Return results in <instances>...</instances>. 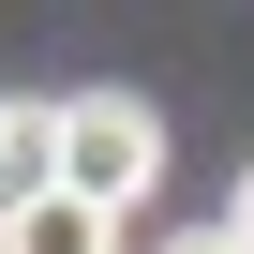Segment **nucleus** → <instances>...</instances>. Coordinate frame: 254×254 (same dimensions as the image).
<instances>
[{
    "mask_svg": "<svg viewBox=\"0 0 254 254\" xmlns=\"http://www.w3.org/2000/svg\"><path fill=\"white\" fill-rule=\"evenodd\" d=\"M150 180H165V120H150L135 90H75V105H60V194H90V209L135 224Z\"/></svg>",
    "mask_w": 254,
    "mask_h": 254,
    "instance_id": "f257e3e1",
    "label": "nucleus"
},
{
    "mask_svg": "<svg viewBox=\"0 0 254 254\" xmlns=\"http://www.w3.org/2000/svg\"><path fill=\"white\" fill-rule=\"evenodd\" d=\"M0 254H120V209H90V194H30V209H0Z\"/></svg>",
    "mask_w": 254,
    "mask_h": 254,
    "instance_id": "f03ea898",
    "label": "nucleus"
},
{
    "mask_svg": "<svg viewBox=\"0 0 254 254\" xmlns=\"http://www.w3.org/2000/svg\"><path fill=\"white\" fill-rule=\"evenodd\" d=\"M30 194H60V105L0 90V209H30Z\"/></svg>",
    "mask_w": 254,
    "mask_h": 254,
    "instance_id": "7ed1b4c3",
    "label": "nucleus"
},
{
    "mask_svg": "<svg viewBox=\"0 0 254 254\" xmlns=\"http://www.w3.org/2000/svg\"><path fill=\"white\" fill-rule=\"evenodd\" d=\"M150 254H239V239H224V224H180V239H150Z\"/></svg>",
    "mask_w": 254,
    "mask_h": 254,
    "instance_id": "20e7f679",
    "label": "nucleus"
},
{
    "mask_svg": "<svg viewBox=\"0 0 254 254\" xmlns=\"http://www.w3.org/2000/svg\"><path fill=\"white\" fill-rule=\"evenodd\" d=\"M224 239H239V254H254V165H239V209H224Z\"/></svg>",
    "mask_w": 254,
    "mask_h": 254,
    "instance_id": "39448f33",
    "label": "nucleus"
}]
</instances>
